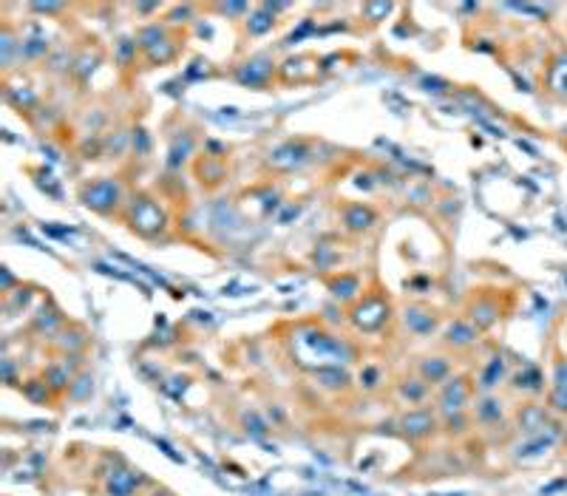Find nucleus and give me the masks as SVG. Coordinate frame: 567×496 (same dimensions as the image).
<instances>
[{"instance_id": "obj_2", "label": "nucleus", "mask_w": 567, "mask_h": 496, "mask_svg": "<svg viewBox=\"0 0 567 496\" xmlns=\"http://www.w3.org/2000/svg\"><path fill=\"white\" fill-rule=\"evenodd\" d=\"M446 372H448V366H446V363H422V375H425V380H432V383L443 380V377H446Z\"/></svg>"}, {"instance_id": "obj_1", "label": "nucleus", "mask_w": 567, "mask_h": 496, "mask_svg": "<svg viewBox=\"0 0 567 496\" xmlns=\"http://www.w3.org/2000/svg\"><path fill=\"white\" fill-rule=\"evenodd\" d=\"M403 429H406V434L408 437H425L432 429H434V414H429V411H414V414H408V417H403Z\"/></svg>"}]
</instances>
